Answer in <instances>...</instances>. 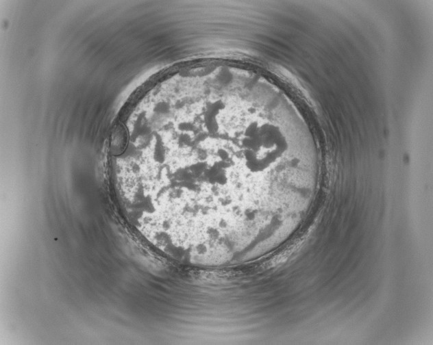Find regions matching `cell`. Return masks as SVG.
<instances>
[{"label":"cell","instance_id":"obj_1","mask_svg":"<svg viewBox=\"0 0 433 345\" xmlns=\"http://www.w3.org/2000/svg\"><path fill=\"white\" fill-rule=\"evenodd\" d=\"M155 177L160 212L177 238L221 242L280 225L311 172L297 139L281 127L211 114L163 134Z\"/></svg>","mask_w":433,"mask_h":345}]
</instances>
